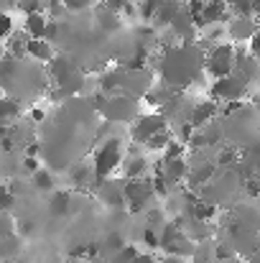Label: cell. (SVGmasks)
Returning <instances> with one entry per match:
<instances>
[{"mask_svg": "<svg viewBox=\"0 0 260 263\" xmlns=\"http://www.w3.org/2000/svg\"><path fill=\"white\" fill-rule=\"evenodd\" d=\"M26 54L36 62H51L54 59V49L46 39H28V46H26Z\"/></svg>", "mask_w": 260, "mask_h": 263, "instance_id": "obj_15", "label": "cell"}, {"mask_svg": "<svg viewBox=\"0 0 260 263\" xmlns=\"http://www.w3.org/2000/svg\"><path fill=\"white\" fill-rule=\"evenodd\" d=\"M23 169H26L28 174H36V172H38V161H36L33 156H26V159H23Z\"/></svg>", "mask_w": 260, "mask_h": 263, "instance_id": "obj_26", "label": "cell"}, {"mask_svg": "<svg viewBox=\"0 0 260 263\" xmlns=\"http://www.w3.org/2000/svg\"><path fill=\"white\" fill-rule=\"evenodd\" d=\"M248 54L253 57V59H258L260 62V28H258V33L250 39V46H248Z\"/></svg>", "mask_w": 260, "mask_h": 263, "instance_id": "obj_23", "label": "cell"}, {"mask_svg": "<svg viewBox=\"0 0 260 263\" xmlns=\"http://www.w3.org/2000/svg\"><path fill=\"white\" fill-rule=\"evenodd\" d=\"M69 204H72V194L69 192H56L51 197V212L54 215H67L69 212Z\"/></svg>", "mask_w": 260, "mask_h": 263, "instance_id": "obj_18", "label": "cell"}, {"mask_svg": "<svg viewBox=\"0 0 260 263\" xmlns=\"http://www.w3.org/2000/svg\"><path fill=\"white\" fill-rule=\"evenodd\" d=\"M46 28H49V21H46V15L38 10V13H31V15H26V36L28 39H46Z\"/></svg>", "mask_w": 260, "mask_h": 263, "instance_id": "obj_14", "label": "cell"}, {"mask_svg": "<svg viewBox=\"0 0 260 263\" xmlns=\"http://www.w3.org/2000/svg\"><path fill=\"white\" fill-rule=\"evenodd\" d=\"M13 36V18L8 13H0V39H10Z\"/></svg>", "mask_w": 260, "mask_h": 263, "instance_id": "obj_21", "label": "cell"}, {"mask_svg": "<svg viewBox=\"0 0 260 263\" xmlns=\"http://www.w3.org/2000/svg\"><path fill=\"white\" fill-rule=\"evenodd\" d=\"M18 8H21V10H26V15H31V13H38L41 0H18Z\"/></svg>", "mask_w": 260, "mask_h": 263, "instance_id": "obj_22", "label": "cell"}, {"mask_svg": "<svg viewBox=\"0 0 260 263\" xmlns=\"http://www.w3.org/2000/svg\"><path fill=\"white\" fill-rule=\"evenodd\" d=\"M171 97H173V89L166 87V85H153L146 92V102H151L153 107H164Z\"/></svg>", "mask_w": 260, "mask_h": 263, "instance_id": "obj_16", "label": "cell"}, {"mask_svg": "<svg viewBox=\"0 0 260 263\" xmlns=\"http://www.w3.org/2000/svg\"><path fill=\"white\" fill-rule=\"evenodd\" d=\"M64 3V8H69V10H82L87 5H92V0H62Z\"/></svg>", "mask_w": 260, "mask_h": 263, "instance_id": "obj_25", "label": "cell"}, {"mask_svg": "<svg viewBox=\"0 0 260 263\" xmlns=\"http://www.w3.org/2000/svg\"><path fill=\"white\" fill-rule=\"evenodd\" d=\"M138 256H141V253H138L135 246H123V248H117L115 253H110L107 263H135Z\"/></svg>", "mask_w": 260, "mask_h": 263, "instance_id": "obj_17", "label": "cell"}, {"mask_svg": "<svg viewBox=\"0 0 260 263\" xmlns=\"http://www.w3.org/2000/svg\"><path fill=\"white\" fill-rule=\"evenodd\" d=\"M217 112H219V105L214 100H207V102H196L189 112V125L194 130H202L207 125H212L217 120Z\"/></svg>", "mask_w": 260, "mask_h": 263, "instance_id": "obj_9", "label": "cell"}, {"mask_svg": "<svg viewBox=\"0 0 260 263\" xmlns=\"http://www.w3.org/2000/svg\"><path fill=\"white\" fill-rule=\"evenodd\" d=\"M248 89H250V82L243 80L235 72L230 77L214 80V85H212V100L214 102H227V105H240V100L248 95Z\"/></svg>", "mask_w": 260, "mask_h": 263, "instance_id": "obj_6", "label": "cell"}, {"mask_svg": "<svg viewBox=\"0 0 260 263\" xmlns=\"http://www.w3.org/2000/svg\"><path fill=\"white\" fill-rule=\"evenodd\" d=\"M156 197H158V194H156V189H153V181H148V179L125 181V204H128V210L143 212Z\"/></svg>", "mask_w": 260, "mask_h": 263, "instance_id": "obj_7", "label": "cell"}, {"mask_svg": "<svg viewBox=\"0 0 260 263\" xmlns=\"http://www.w3.org/2000/svg\"><path fill=\"white\" fill-rule=\"evenodd\" d=\"M97 197L105 207L110 210H125V184H117L115 179H99Z\"/></svg>", "mask_w": 260, "mask_h": 263, "instance_id": "obj_8", "label": "cell"}, {"mask_svg": "<svg viewBox=\"0 0 260 263\" xmlns=\"http://www.w3.org/2000/svg\"><path fill=\"white\" fill-rule=\"evenodd\" d=\"M120 164H123V143H120L117 138H107V141L94 151V164H92V169H94L97 181H99V179H110V174H112Z\"/></svg>", "mask_w": 260, "mask_h": 263, "instance_id": "obj_5", "label": "cell"}, {"mask_svg": "<svg viewBox=\"0 0 260 263\" xmlns=\"http://www.w3.org/2000/svg\"><path fill=\"white\" fill-rule=\"evenodd\" d=\"M33 186H36L38 192H54V176H51V172L38 169V172L33 174Z\"/></svg>", "mask_w": 260, "mask_h": 263, "instance_id": "obj_20", "label": "cell"}, {"mask_svg": "<svg viewBox=\"0 0 260 263\" xmlns=\"http://www.w3.org/2000/svg\"><path fill=\"white\" fill-rule=\"evenodd\" d=\"M21 112L18 102L10 100V97H0V123H8L10 118H15Z\"/></svg>", "mask_w": 260, "mask_h": 263, "instance_id": "obj_19", "label": "cell"}, {"mask_svg": "<svg viewBox=\"0 0 260 263\" xmlns=\"http://www.w3.org/2000/svg\"><path fill=\"white\" fill-rule=\"evenodd\" d=\"M8 133H10V130H8V125H5V123H0V141H3V138H8Z\"/></svg>", "mask_w": 260, "mask_h": 263, "instance_id": "obj_29", "label": "cell"}, {"mask_svg": "<svg viewBox=\"0 0 260 263\" xmlns=\"http://www.w3.org/2000/svg\"><path fill=\"white\" fill-rule=\"evenodd\" d=\"M253 15H260V0H253Z\"/></svg>", "mask_w": 260, "mask_h": 263, "instance_id": "obj_31", "label": "cell"}, {"mask_svg": "<svg viewBox=\"0 0 260 263\" xmlns=\"http://www.w3.org/2000/svg\"><path fill=\"white\" fill-rule=\"evenodd\" d=\"M10 204H13V192L0 186V210H10Z\"/></svg>", "mask_w": 260, "mask_h": 263, "instance_id": "obj_24", "label": "cell"}, {"mask_svg": "<svg viewBox=\"0 0 260 263\" xmlns=\"http://www.w3.org/2000/svg\"><path fill=\"white\" fill-rule=\"evenodd\" d=\"M120 169H123V176H125L128 181H135V179H146L148 159H146L143 154H135V151H130V154H128V156L123 159Z\"/></svg>", "mask_w": 260, "mask_h": 263, "instance_id": "obj_12", "label": "cell"}, {"mask_svg": "<svg viewBox=\"0 0 260 263\" xmlns=\"http://www.w3.org/2000/svg\"><path fill=\"white\" fill-rule=\"evenodd\" d=\"M31 118H33V120H41V118H44V110H33Z\"/></svg>", "mask_w": 260, "mask_h": 263, "instance_id": "obj_30", "label": "cell"}, {"mask_svg": "<svg viewBox=\"0 0 260 263\" xmlns=\"http://www.w3.org/2000/svg\"><path fill=\"white\" fill-rule=\"evenodd\" d=\"M158 263H186V258H181V256H164Z\"/></svg>", "mask_w": 260, "mask_h": 263, "instance_id": "obj_27", "label": "cell"}, {"mask_svg": "<svg viewBox=\"0 0 260 263\" xmlns=\"http://www.w3.org/2000/svg\"><path fill=\"white\" fill-rule=\"evenodd\" d=\"M94 110H99L110 123H133L141 110H138V100L128 97V95H102L94 97Z\"/></svg>", "mask_w": 260, "mask_h": 263, "instance_id": "obj_2", "label": "cell"}, {"mask_svg": "<svg viewBox=\"0 0 260 263\" xmlns=\"http://www.w3.org/2000/svg\"><path fill=\"white\" fill-rule=\"evenodd\" d=\"M158 172L166 179L169 186H178L189 179V164L184 159H169V161H164V169H158Z\"/></svg>", "mask_w": 260, "mask_h": 263, "instance_id": "obj_13", "label": "cell"}, {"mask_svg": "<svg viewBox=\"0 0 260 263\" xmlns=\"http://www.w3.org/2000/svg\"><path fill=\"white\" fill-rule=\"evenodd\" d=\"M230 36L235 41H250L255 33H258V26H255V18L253 15H235L227 26Z\"/></svg>", "mask_w": 260, "mask_h": 263, "instance_id": "obj_11", "label": "cell"}, {"mask_svg": "<svg viewBox=\"0 0 260 263\" xmlns=\"http://www.w3.org/2000/svg\"><path fill=\"white\" fill-rule=\"evenodd\" d=\"M169 130V120L161 112H141L133 123H130V138L138 146H146L151 138L161 136Z\"/></svg>", "mask_w": 260, "mask_h": 263, "instance_id": "obj_4", "label": "cell"}, {"mask_svg": "<svg viewBox=\"0 0 260 263\" xmlns=\"http://www.w3.org/2000/svg\"><path fill=\"white\" fill-rule=\"evenodd\" d=\"M135 263H158V261H156V256H151V253H141Z\"/></svg>", "mask_w": 260, "mask_h": 263, "instance_id": "obj_28", "label": "cell"}, {"mask_svg": "<svg viewBox=\"0 0 260 263\" xmlns=\"http://www.w3.org/2000/svg\"><path fill=\"white\" fill-rule=\"evenodd\" d=\"M227 13H230V5L225 0H204V10H202V18H199V28L204 26H217L222 21H227Z\"/></svg>", "mask_w": 260, "mask_h": 263, "instance_id": "obj_10", "label": "cell"}, {"mask_svg": "<svg viewBox=\"0 0 260 263\" xmlns=\"http://www.w3.org/2000/svg\"><path fill=\"white\" fill-rule=\"evenodd\" d=\"M202 72V51H196L191 44H178L166 49L161 59V80L171 89H181L191 85Z\"/></svg>", "mask_w": 260, "mask_h": 263, "instance_id": "obj_1", "label": "cell"}, {"mask_svg": "<svg viewBox=\"0 0 260 263\" xmlns=\"http://www.w3.org/2000/svg\"><path fill=\"white\" fill-rule=\"evenodd\" d=\"M204 69L214 77V80H222V77H230L237 72V49L232 44H214L204 59Z\"/></svg>", "mask_w": 260, "mask_h": 263, "instance_id": "obj_3", "label": "cell"}]
</instances>
